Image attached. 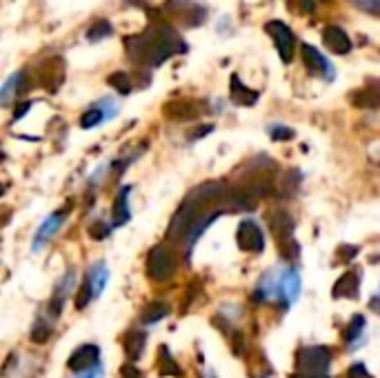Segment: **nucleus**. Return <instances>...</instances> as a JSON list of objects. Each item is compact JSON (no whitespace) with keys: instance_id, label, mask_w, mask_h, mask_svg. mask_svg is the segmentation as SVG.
<instances>
[{"instance_id":"obj_22","label":"nucleus","mask_w":380,"mask_h":378,"mask_svg":"<svg viewBox=\"0 0 380 378\" xmlns=\"http://www.w3.org/2000/svg\"><path fill=\"white\" fill-rule=\"evenodd\" d=\"M105 118H107V114L103 112V109L94 107V109H89V112H85V114H82V118H80V127H82V129H92V127H96L98 123H103Z\"/></svg>"},{"instance_id":"obj_25","label":"nucleus","mask_w":380,"mask_h":378,"mask_svg":"<svg viewBox=\"0 0 380 378\" xmlns=\"http://www.w3.org/2000/svg\"><path fill=\"white\" fill-rule=\"evenodd\" d=\"M107 270H105V265L103 263H98L94 270L89 272V278H92V283H94V289H96V294H101L105 283H107Z\"/></svg>"},{"instance_id":"obj_33","label":"nucleus","mask_w":380,"mask_h":378,"mask_svg":"<svg viewBox=\"0 0 380 378\" xmlns=\"http://www.w3.org/2000/svg\"><path fill=\"white\" fill-rule=\"evenodd\" d=\"M347 376H349V378H370V374L365 372V368H363L360 363H358V365H353V368L347 372Z\"/></svg>"},{"instance_id":"obj_14","label":"nucleus","mask_w":380,"mask_h":378,"mask_svg":"<svg viewBox=\"0 0 380 378\" xmlns=\"http://www.w3.org/2000/svg\"><path fill=\"white\" fill-rule=\"evenodd\" d=\"M112 214H114V225H125L129 221V187L118 191Z\"/></svg>"},{"instance_id":"obj_31","label":"nucleus","mask_w":380,"mask_h":378,"mask_svg":"<svg viewBox=\"0 0 380 378\" xmlns=\"http://www.w3.org/2000/svg\"><path fill=\"white\" fill-rule=\"evenodd\" d=\"M89 234H92V238H96V240H103V238L109 236V227H107L105 223H94V225L89 227Z\"/></svg>"},{"instance_id":"obj_11","label":"nucleus","mask_w":380,"mask_h":378,"mask_svg":"<svg viewBox=\"0 0 380 378\" xmlns=\"http://www.w3.org/2000/svg\"><path fill=\"white\" fill-rule=\"evenodd\" d=\"M229 96H231V101H234L236 105H244V107L254 105L256 101H258V92L244 87L236 74L231 76V80H229Z\"/></svg>"},{"instance_id":"obj_21","label":"nucleus","mask_w":380,"mask_h":378,"mask_svg":"<svg viewBox=\"0 0 380 378\" xmlns=\"http://www.w3.org/2000/svg\"><path fill=\"white\" fill-rule=\"evenodd\" d=\"M96 296V289H94V283H92V278L87 276L82 280V285L78 289V294H76V307L78 310H85L89 305V300Z\"/></svg>"},{"instance_id":"obj_12","label":"nucleus","mask_w":380,"mask_h":378,"mask_svg":"<svg viewBox=\"0 0 380 378\" xmlns=\"http://www.w3.org/2000/svg\"><path fill=\"white\" fill-rule=\"evenodd\" d=\"M332 294H334V298H356L358 296V274L356 272L342 274L336 280Z\"/></svg>"},{"instance_id":"obj_28","label":"nucleus","mask_w":380,"mask_h":378,"mask_svg":"<svg viewBox=\"0 0 380 378\" xmlns=\"http://www.w3.org/2000/svg\"><path fill=\"white\" fill-rule=\"evenodd\" d=\"M300 185V172H296V169H291V172L285 176V194L287 196H291V194H296Z\"/></svg>"},{"instance_id":"obj_8","label":"nucleus","mask_w":380,"mask_h":378,"mask_svg":"<svg viewBox=\"0 0 380 378\" xmlns=\"http://www.w3.org/2000/svg\"><path fill=\"white\" fill-rule=\"evenodd\" d=\"M98 356H101V351H98L96 345H82L71 354L67 365L73 372H85V370L94 368V365H98Z\"/></svg>"},{"instance_id":"obj_16","label":"nucleus","mask_w":380,"mask_h":378,"mask_svg":"<svg viewBox=\"0 0 380 378\" xmlns=\"http://www.w3.org/2000/svg\"><path fill=\"white\" fill-rule=\"evenodd\" d=\"M122 345H125V354L129 361H138L140 354L145 349V334L142 332H129L122 340Z\"/></svg>"},{"instance_id":"obj_36","label":"nucleus","mask_w":380,"mask_h":378,"mask_svg":"<svg viewBox=\"0 0 380 378\" xmlns=\"http://www.w3.org/2000/svg\"><path fill=\"white\" fill-rule=\"evenodd\" d=\"M296 378H329L325 374H298Z\"/></svg>"},{"instance_id":"obj_13","label":"nucleus","mask_w":380,"mask_h":378,"mask_svg":"<svg viewBox=\"0 0 380 378\" xmlns=\"http://www.w3.org/2000/svg\"><path fill=\"white\" fill-rule=\"evenodd\" d=\"M351 103L360 109H376V107H380V89H376V87L358 89L351 96Z\"/></svg>"},{"instance_id":"obj_30","label":"nucleus","mask_w":380,"mask_h":378,"mask_svg":"<svg viewBox=\"0 0 380 378\" xmlns=\"http://www.w3.org/2000/svg\"><path fill=\"white\" fill-rule=\"evenodd\" d=\"M356 254H358V247H353V245H342L338 249V261L340 263H349L351 259H356Z\"/></svg>"},{"instance_id":"obj_6","label":"nucleus","mask_w":380,"mask_h":378,"mask_svg":"<svg viewBox=\"0 0 380 378\" xmlns=\"http://www.w3.org/2000/svg\"><path fill=\"white\" fill-rule=\"evenodd\" d=\"M236 242H238V247L242 252H263L265 247V236H263V231L261 227L256 225L254 221H242L238 225V231H236Z\"/></svg>"},{"instance_id":"obj_32","label":"nucleus","mask_w":380,"mask_h":378,"mask_svg":"<svg viewBox=\"0 0 380 378\" xmlns=\"http://www.w3.org/2000/svg\"><path fill=\"white\" fill-rule=\"evenodd\" d=\"M269 131H272V138H276V140H289V138H293V131L287 129V127H280V125H274Z\"/></svg>"},{"instance_id":"obj_1","label":"nucleus","mask_w":380,"mask_h":378,"mask_svg":"<svg viewBox=\"0 0 380 378\" xmlns=\"http://www.w3.org/2000/svg\"><path fill=\"white\" fill-rule=\"evenodd\" d=\"M225 201L231 203V191H227L223 182L218 180L203 182L200 187H196L189 194L185 203L180 205V210L176 212V216L171 218V223L167 227V238L180 240L189 234V249H191L193 240L200 236V231L225 212L223 207Z\"/></svg>"},{"instance_id":"obj_20","label":"nucleus","mask_w":380,"mask_h":378,"mask_svg":"<svg viewBox=\"0 0 380 378\" xmlns=\"http://www.w3.org/2000/svg\"><path fill=\"white\" fill-rule=\"evenodd\" d=\"M158 370H161V376H180V368L174 363V358H171V354L167 347H161V351H158Z\"/></svg>"},{"instance_id":"obj_18","label":"nucleus","mask_w":380,"mask_h":378,"mask_svg":"<svg viewBox=\"0 0 380 378\" xmlns=\"http://www.w3.org/2000/svg\"><path fill=\"white\" fill-rule=\"evenodd\" d=\"M298 287H300V280L296 272H285L283 280H280V294L285 296V300H291L298 296Z\"/></svg>"},{"instance_id":"obj_7","label":"nucleus","mask_w":380,"mask_h":378,"mask_svg":"<svg viewBox=\"0 0 380 378\" xmlns=\"http://www.w3.org/2000/svg\"><path fill=\"white\" fill-rule=\"evenodd\" d=\"M300 52H302V60H305V65H307V69L312 71V74L325 76V78H329V80L334 78V69H332V65H329V60H327L321 52H318L314 45L302 43Z\"/></svg>"},{"instance_id":"obj_35","label":"nucleus","mask_w":380,"mask_h":378,"mask_svg":"<svg viewBox=\"0 0 380 378\" xmlns=\"http://www.w3.org/2000/svg\"><path fill=\"white\" fill-rule=\"evenodd\" d=\"M234 338H236V340H234V345H236L234 349H236V354H240V351H242V334H236Z\"/></svg>"},{"instance_id":"obj_2","label":"nucleus","mask_w":380,"mask_h":378,"mask_svg":"<svg viewBox=\"0 0 380 378\" xmlns=\"http://www.w3.org/2000/svg\"><path fill=\"white\" fill-rule=\"evenodd\" d=\"M125 47L131 60L147 63L149 67L163 65L167 58L178 52H187V45L180 38V34L174 27L165 25V22L154 25L138 36H131V38L125 41Z\"/></svg>"},{"instance_id":"obj_19","label":"nucleus","mask_w":380,"mask_h":378,"mask_svg":"<svg viewBox=\"0 0 380 378\" xmlns=\"http://www.w3.org/2000/svg\"><path fill=\"white\" fill-rule=\"evenodd\" d=\"M20 82H22V74H20V71H16V74H11V76L5 80L3 92H0V101H3V105H9L11 99H14V96H18V92H20Z\"/></svg>"},{"instance_id":"obj_4","label":"nucleus","mask_w":380,"mask_h":378,"mask_svg":"<svg viewBox=\"0 0 380 378\" xmlns=\"http://www.w3.org/2000/svg\"><path fill=\"white\" fill-rule=\"evenodd\" d=\"M265 31L274 38L280 60H283V63H291L296 38H293V31L289 29V25H285L283 20H269L265 25Z\"/></svg>"},{"instance_id":"obj_15","label":"nucleus","mask_w":380,"mask_h":378,"mask_svg":"<svg viewBox=\"0 0 380 378\" xmlns=\"http://www.w3.org/2000/svg\"><path fill=\"white\" fill-rule=\"evenodd\" d=\"M63 221H65V210H63V212H58V214H52V216H49L47 221H45V225L38 229V236H36V240H34V249H38V247L43 245V242H45V240H47V238L52 236L54 231L58 229V225L63 223Z\"/></svg>"},{"instance_id":"obj_24","label":"nucleus","mask_w":380,"mask_h":378,"mask_svg":"<svg viewBox=\"0 0 380 378\" xmlns=\"http://www.w3.org/2000/svg\"><path fill=\"white\" fill-rule=\"evenodd\" d=\"M107 82L112 85L114 89H118L120 94H129L131 92V80H129V76L125 74V71H114Z\"/></svg>"},{"instance_id":"obj_10","label":"nucleus","mask_w":380,"mask_h":378,"mask_svg":"<svg viewBox=\"0 0 380 378\" xmlns=\"http://www.w3.org/2000/svg\"><path fill=\"white\" fill-rule=\"evenodd\" d=\"M165 114L171 120H191V118H198L200 109L193 101H171L165 107Z\"/></svg>"},{"instance_id":"obj_3","label":"nucleus","mask_w":380,"mask_h":378,"mask_svg":"<svg viewBox=\"0 0 380 378\" xmlns=\"http://www.w3.org/2000/svg\"><path fill=\"white\" fill-rule=\"evenodd\" d=\"M176 270V259L171 249H167L165 245H156L149 252V259H147V276L156 283H163L167 280Z\"/></svg>"},{"instance_id":"obj_17","label":"nucleus","mask_w":380,"mask_h":378,"mask_svg":"<svg viewBox=\"0 0 380 378\" xmlns=\"http://www.w3.org/2000/svg\"><path fill=\"white\" fill-rule=\"evenodd\" d=\"M167 314H169V305L154 300V303H149L145 307V312H142V323L145 325H154V323H158L161 319H165Z\"/></svg>"},{"instance_id":"obj_5","label":"nucleus","mask_w":380,"mask_h":378,"mask_svg":"<svg viewBox=\"0 0 380 378\" xmlns=\"http://www.w3.org/2000/svg\"><path fill=\"white\" fill-rule=\"evenodd\" d=\"M332 361V354L327 347H305L298 356V368L305 374H325Z\"/></svg>"},{"instance_id":"obj_34","label":"nucleus","mask_w":380,"mask_h":378,"mask_svg":"<svg viewBox=\"0 0 380 378\" xmlns=\"http://www.w3.org/2000/svg\"><path fill=\"white\" fill-rule=\"evenodd\" d=\"M27 109H29V103H24V105H20V107L16 109V114H14V118H22L24 114H27Z\"/></svg>"},{"instance_id":"obj_29","label":"nucleus","mask_w":380,"mask_h":378,"mask_svg":"<svg viewBox=\"0 0 380 378\" xmlns=\"http://www.w3.org/2000/svg\"><path fill=\"white\" fill-rule=\"evenodd\" d=\"M31 338H34V343H47V338H49V327L38 321L34 327V332H31Z\"/></svg>"},{"instance_id":"obj_9","label":"nucleus","mask_w":380,"mask_h":378,"mask_svg":"<svg viewBox=\"0 0 380 378\" xmlns=\"http://www.w3.org/2000/svg\"><path fill=\"white\" fill-rule=\"evenodd\" d=\"M323 41H325V47L329 52L334 54H349L351 52V41L349 36L345 34V29L340 27H325L323 31Z\"/></svg>"},{"instance_id":"obj_26","label":"nucleus","mask_w":380,"mask_h":378,"mask_svg":"<svg viewBox=\"0 0 380 378\" xmlns=\"http://www.w3.org/2000/svg\"><path fill=\"white\" fill-rule=\"evenodd\" d=\"M363 327H365V316H360V314L353 316L349 327H347V332H345V340H347V343H351V340L363 332Z\"/></svg>"},{"instance_id":"obj_27","label":"nucleus","mask_w":380,"mask_h":378,"mask_svg":"<svg viewBox=\"0 0 380 378\" xmlns=\"http://www.w3.org/2000/svg\"><path fill=\"white\" fill-rule=\"evenodd\" d=\"M287 5L293 14H312V11L316 9L314 0H287Z\"/></svg>"},{"instance_id":"obj_23","label":"nucleus","mask_w":380,"mask_h":378,"mask_svg":"<svg viewBox=\"0 0 380 378\" xmlns=\"http://www.w3.org/2000/svg\"><path fill=\"white\" fill-rule=\"evenodd\" d=\"M109 34H112V25H109L107 20H98L94 27H89V31H87V41H89V43H98V41L107 38Z\"/></svg>"}]
</instances>
